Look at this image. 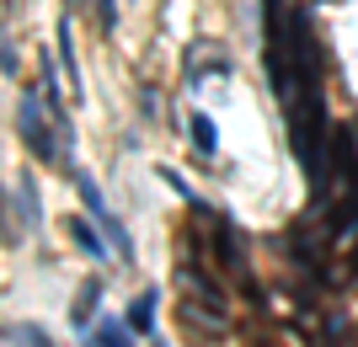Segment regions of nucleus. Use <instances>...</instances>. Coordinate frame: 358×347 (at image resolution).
<instances>
[{
	"mask_svg": "<svg viewBox=\"0 0 358 347\" xmlns=\"http://www.w3.org/2000/svg\"><path fill=\"white\" fill-rule=\"evenodd\" d=\"M70 182H75V193H80V203H86V214L96 219V230H102L107 241H113L118 262H134V241H129L123 219L107 209V198H102V187H96V177H91V171H80V166H70Z\"/></svg>",
	"mask_w": 358,
	"mask_h": 347,
	"instance_id": "obj_1",
	"label": "nucleus"
},
{
	"mask_svg": "<svg viewBox=\"0 0 358 347\" xmlns=\"http://www.w3.org/2000/svg\"><path fill=\"white\" fill-rule=\"evenodd\" d=\"M48 128H59V118L48 123V112H43V91H22V102H16V134H22V145H27L38 161H54V134Z\"/></svg>",
	"mask_w": 358,
	"mask_h": 347,
	"instance_id": "obj_2",
	"label": "nucleus"
},
{
	"mask_svg": "<svg viewBox=\"0 0 358 347\" xmlns=\"http://www.w3.org/2000/svg\"><path fill=\"white\" fill-rule=\"evenodd\" d=\"M11 214L22 219V230H27V235L38 230V187H32V177H27V171H22V177L11 182Z\"/></svg>",
	"mask_w": 358,
	"mask_h": 347,
	"instance_id": "obj_3",
	"label": "nucleus"
},
{
	"mask_svg": "<svg viewBox=\"0 0 358 347\" xmlns=\"http://www.w3.org/2000/svg\"><path fill=\"white\" fill-rule=\"evenodd\" d=\"M129 337H134V326H129V320L102 316V320H96V326L86 332V347H134Z\"/></svg>",
	"mask_w": 358,
	"mask_h": 347,
	"instance_id": "obj_4",
	"label": "nucleus"
},
{
	"mask_svg": "<svg viewBox=\"0 0 358 347\" xmlns=\"http://www.w3.org/2000/svg\"><path fill=\"white\" fill-rule=\"evenodd\" d=\"M155 310H161V294H155V288H145V294L129 304V326H134L139 337H150V332H155Z\"/></svg>",
	"mask_w": 358,
	"mask_h": 347,
	"instance_id": "obj_5",
	"label": "nucleus"
},
{
	"mask_svg": "<svg viewBox=\"0 0 358 347\" xmlns=\"http://www.w3.org/2000/svg\"><path fill=\"white\" fill-rule=\"evenodd\" d=\"M70 235H75V246H80V251H86L91 262H107V246H102V235H96V230H91L86 219H80V214L70 219Z\"/></svg>",
	"mask_w": 358,
	"mask_h": 347,
	"instance_id": "obj_6",
	"label": "nucleus"
},
{
	"mask_svg": "<svg viewBox=\"0 0 358 347\" xmlns=\"http://www.w3.org/2000/svg\"><path fill=\"white\" fill-rule=\"evenodd\" d=\"M187 139L198 145V155H214V150H220V134H214V118H203V112H193V118H187Z\"/></svg>",
	"mask_w": 358,
	"mask_h": 347,
	"instance_id": "obj_7",
	"label": "nucleus"
},
{
	"mask_svg": "<svg viewBox=\"0 0 358 347\" xmlns=\"http://www.w3.org/2000/svg\"><path fill=\"white\" fill-rule=\"evenodd\" d=\"M6 342H11V347H54V337H48L43 326L22 320V326H6Z\"/></svg>",
	"mask_w": 358,
	"mask_h": 347,
	"instance_id": "obj_8",
	"label": "nucleus"
},
{
	"mask_svg": "<svg viewBox=\"0 0 358 347\" xmlns=\"http://www.w3.org/2000/svg\"><path fill=\"white\" fill-rule=\"evenodd\" d=\"M96 300H102V283H96V278H86V283H80V300H75V320H80V326H86V320H91V310H96Z\"/></svg>",
	"mask_w": 358,
	"mask_h": 347,
	"instance_id": "obj_9",
	"label": "nucleus"
},
{
	"mask_svg": "<svg viewBox=\"0 0 358 347\" xmlns=\"http://www.w3.org/2000/svg\"><path fill=\"white\" fill-rule=\"evenodd\" d=\"M59 48H64V70H70V86H80V70H75V48H70V22H59Z\"/></svg>",
	"mask_w": 358,
	"mask_h": 347,
	"instance_id": "obj_10",
	"label": "nucleus"
}]
</instances>
